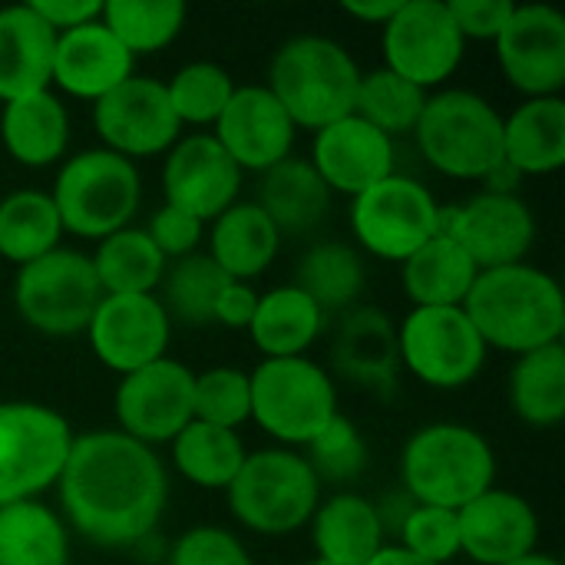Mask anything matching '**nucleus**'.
Instances as JSON below:
<instances>
[{"label":"nucleus","instance_id":"nucleus-47","mask_svg":"<svg viewBox=\"0 0 565 565\" xmlns=\"http://www.w3.org/2000/svg\"><path fill=\"white\" fill-rule=\"evenodd\" d=\"M142 228L166 262H179L185 255H195V252H202V242H205V225L199 218L166 205V202L149 215V222Z\"/></svg>","mask_w":565,"mask_h":565},{"label":"nucleus","instance_id":"nucleus-53","mask_svg":"<svg viewBox=\"0 0 565 565\" xmlns=\"http://www.w3.org/2000/svg\"><path fill=\"white\" fill-rule=\"evenodd\" d=\"M510 565H563L553 553H530V556H523V559H516V563H510Z\"/></svg>","mask_w":565,"mask_h":565},{"label":"nucleus","instance_id":"nucleus-48","mask_svg":"<svg viewBox=\"0 0 565 565\" xmlns=\"http://www.w3.org/2000/svg\"><path fill=\"white\" fill-rule=\"evenodd\" d=\"M450 17L460 30V36L470 40H497L500 30L507 26L510 13H513V0H447Z\"/></svg>","mask_w":565,"mask_h":565},{"label":"nucleus","instance_id":"nucleus-16","mask_svg":"<svg viewBox=\"0 0 565 565\" xmlns=\"http://www.w3.org/2000/svg\"><path fill=\"white\" fill-rule=\"evenodd\" d=\"M444 235H450L480 271L526 262L536 245V215L520 192H477L463 205L444 209Z\"/></svg>","mask_w":565,"mask_h":565},{"label":"nucleus","instance_id":"nucleus-35","mask_svg":"<svg viewBox=\"0 0 565 565\" xmlns=\"http://www.w3.org/2000/svg\"><path fill=\"white\" fill-rule=\"evenodd\" d=\"M0 565H70L63 516L40 500L0 507Z\"/></svg>","mask_w":565,"mask_h":565},{"label":"nucleus","instance_id":"nucleus-12","mask_svg":"<svg viewBox=\"0 0 565 565\" xmlns=\"http://www.w3.org/2000/svg\"><path fill=\"white\" fill-rule=\"evenodd\" d=\"M401 371L434 391H460L487 367V344L463 308H411L397 324Z\"/></svg>","mask_w":565,"mask_h":565},{"label":"nucleus","instance_id":"nucleus-8","mask_svg":"<svg viewBox=\"0 0 565 565\" xmlns=\"http://www.w3.org/2000/svg\"><path fill=\"white\" fill-rule=\"evenodd\" d=\"M252 424L275 447H308L338 414V387L331 371L311 358H262L248 371Z\"/></svg>","mask_w":565,"mask_h":565},{"label":"nucleus","instance_id":"nucleus-19","mask_svg":"<svg viewBox=\"0 0 565 565\" xmlns=\"http://www.w3.org/2000/svg\"><path fill=\"white\" fill-rule=\"evenodd\" d=\"M242 169L215 142L212 132H189L162 156V199L166 205L209 225L238 202Z\"/></svg>","mask_w":565,"mask_h":565},{"label":"nucleus","instance_id":"nucleus-31","mask_svg":"<svg viewBox=\"0 0 565 565\" xmlns=\"http://www.w3.org/2000/svg\"><path fill=\"white\" fill-rule=\"evenodd\" d=\"M324 311L291 281L258 295L248 338L262 358H308L324 334Z\"/></svg>","mask_w":565,"mask_h":565},{"label":"nucleus","instance_id":"nucleus-33","mask_svg":"<svg viewBox=\"0 0 565 565\" xmlns=\"http://www.w3.org/2000/svg\"><path fill=\"white\" fill-rule=\"evenodd\" d=\"M291 285L301 288L324 311V318L344 315L354 305H361L367 285V265L351 242L321 238L298 255Z\"/></svg>","mask_w":565,"mask_h":565},{"label":"nucleus","instance_id":"nucleus-39","mask_svg":"<svg viewBox=\"0 0 565 565\" xmlns=\"http://www.w3.org/2000/svg\"><path fill=\"white\" fill-rule=\"evenodd\" d=\"M103 26L129 50L132 60L162 53L179 40L189 20L182 0H103Z\"/></svg>","mask_w":565,"mask_h":565},{"label":"nucleus","instance_id":"nucleus-6","mask_svg":"<svg viewBox=\"0 0 565 565\" xmlns=\"http://www.w3.org/2000/svg\"><path fill=\"white\" fill-rule=\"evenodd\" d=\"M50 199L63 235L103 242L132 225L142 205V175L136 162L96 146L60 162Z\"/></svg>","mask_w":565,"mask_h":565},{"label":"nucleus","instance_id":"nucleus-43","mask_svg":"<svg viewBox=\"0 0 565 565\" xmlns=\"http://www.w3.org/2000/svg\"><path fill=\"white\" fill-rule=\"evenodd\" d=\"M192 420L242 430L252 424V391L248 371L242 367H205L192 381Z\"/></svg>","mask_w":565,"mask_h":565},{"label":"nucleus","instance_id":"nucleus-25","mask_svg":"<svg viewBox=\"0 0 565 565\" xmlns=\"http://www.w3.org/2000/svg\"><path fill=\"white\" fill-rule=\"evenodd\" d=\"M308 526L315 559L324 565H367L387 546L377 503L354 490H338L321 500Z\"/></svg>","mask_w":565,"mask_h":565},{"label":"nucleus","instance_id":"nucleus-2","mask_svg":"<svg viewBox=\"0 0 565 565\" xmlns=\"http://www.w3.org/2000/svg\"><path fill=\"white\" fill-rule=\"evenodd\" d=\"M467 318L487 351L523 358L530 351L563 344L565 298L559 281L530 262L480 271L467 301Z\"/></svg>","mask_w":565,"mask_h":565},{"label":"nucleus","instance_id":"nucleus-32","mask_svg":"<svg viewBox=\"0 0 565 565\" xmlns=\"http://www.w3.org/2000/svg\"><path fill=\"white\" fill-rule=\"evenodd\" d=\"M480 268L444 232L401 262V288L414 308H463Z\"/></svg>","mask_w":565,"mask_h":565},{"label":"nucleus","instance_id":"nucleus-52","mask_svg":"<svg viewBox=\"0 0 565 565\" xmlns=\"http://www.w3.org/2000/svg\"><path fill=\"white\" fill-rule=\"evenodd\" d=\"M367 565H434V563H424V559H417V556H411L407 550H401L397 543H387L374 559Z\"/></svg>","mask_w":565,"mask_h":565},{"label":"nucleus","instance_id":"nucleus-29","mask_svg":"<svg viewBox=\"0 0 565 565\" xmlns=\"http://www.w3.org/2000/svg\"><path fill=\"white\" fill-rule=\"evenodd\" d=\"M56 33L30 3L0 7V106L50 89Z\"/></svg>","mask_w":565,"mask_h":565},{"label":"nucleus","instance_id":"nucleus-22","mask_svg":"<svg viewBox=\"0 0 565 565\" xmlns=\"http://www.w3.org/2000/svg\"><path fill=\"white\" fill-rule=\"evenodd\" d=\"M460 556L473 565H510L540 550V516L513 490L490 487L457 510Z\"/></svg>","mask_w":565,"mask_h":565},{"label":"nucleus","instance_id":"nucleus-49","mask_svg":"<svg viewBox=\"0 0 565 565\" xmlns=\"http://www.w3.org/2000/svg\"><path fill=\"white\" fill-rule=\"evenodd\" d=\"M26 3L56 36L99 20L103 13V0H26Z\"/></svg>","mask_w":565,"mask_h":565},{"label":"nucleus","instance_id":"nucleus-30","mask_svg":"<svg viewBox=\"0 0 565 565\" xmlns=\"http://www.w3.org/2000/svg\"><path fill=\"white\" fill-rule=\"evenodd\" d=\"M503 166L520 179L553 175L565 166V99H523L503 116Z\"/></svg>","mask_w":565,"mask_h":565},{"label":"nucleus","instance_id":"nucleus-28","mask_svg":"<svg viewBox=\"0 0 565 565\" xmlns=\"http://www.w3.org/2000/svg\"><path fill=\"white\" fill-rule=\"evenodd\" d=\"M278 248H281L278 228L255 202L245 199H238L205 225V255L218 265V271L228 281L252 285L258 275H265L275 265Z\"/></svg>","mask_w":565,"mask_h":565},{"label":"nucleus","instance_id":"nucleus-14","mask_svg":"<svg viewBox=\"0 0 565 565\" xmlns=\"http://www.w3.org/2000/svg\"><path fill=\"white\" fill-rule=\"evenodd\" d=\"M192 381L195 371L169 354L122 374L113 394L116 430L152 450L169 447L192 424Z\"/></svg>","mask_w":565,"mask_h":565},{"label":"nucleus","instance_id":"nucleus-36","mask_svg":"<svg viewBox=\"0 0 565 565\" xmlns=\"http://www.w3.org/2000/svg\"><path fill=\"white\" fill-rule=\"evenodd\" d=\"M89 262L103 295H156L169 265L139 225H126L96 242Z\"/></svg>","mask_w":565,"mask_h":565},{"label":"nucleus","instance_id":"nucleus-15","mask_svg":"<svg viewBox=\"0 0 565 565\" xmlns=\"http://www.w3.org/2000/svg\"><path fill=\"white\" fill-rule=\"evenodd\" d=\"M93 129L103 149L129 162L166 156L182 139V126L169 106L166 83L142 73H132L126 83L93 103Z\"/></svg>","mask_w":565,"mask_h":565},{"label":"nucleus","instance_id":"nucleus-54","mask_svg":"<svg viewBox=\"0 0 565 565\" xmlns=\"http://www.w3.org/2000/svg\"><path fill=\"white\" fill-rule=\"evenodd\" d=\"M301 565H324V563H318V559H308V563H301Z\"/></svg>","mask_w":565,"mask_h":565},{"label":"nucleus","instance_id":"nucleus-4","mask_svg":"<svg viewBox=\"0 0 565 565\" xmlns=\"http://www.w3.org/2000/svg\"><path fill=\"white\" fill-rule=\"evenodd\" d=\"M401 483L407 500L457 513L497 487L493 444L470 424H424L401 447Z\"/></svg>","mask_w":565,"mask_h":565},{"label":"nucleus","instance_id":"nucleus-17","mask_svg":"<svg viewBox=\"0 0 565 565\" xmlns=\"http://www.w3.org/2000/svg\"><path fill=\"white\" fill-rule=\"evenodd\" d=\"M503 79L523 96H563L565 17L550 3H516L493 40Z\"/></svg>","mask_w":565,"mask_h":565},{"label":"nucleus","instance_id":"nucleus-18","mask_svg":"<svg viewBox=\"0 0 565 565\" xmlns=\"http://www.w3.org/2000/svg\"><path fill=\"white\" fill-rule=\"evenodd\" d=\"M86 338L93 358L122 377L166 358L172 321L156 295H103Z\"/></svg>","mask_w":565,"mask_h":565},{"label":"nucleus","instance_id":"nucleus-23","mask_svg":"<svg viewBox=\"0 0 565 565\" xmlns=\"http://www.w3.org/2000/svg\"><path fill=\"white\" fill-rule=\"evenodd\" d=\"M132 73H136V60L103 26V20L83 23L56 36L53 73H50V89L56 96L63 93L70 99L99 103Z\"/></svg>","mask_w":565,"mask_h":565},{"label":"nucleus","instance_id":"nucleus-46","mask_svg":"<svg viewBox=\"0 0 565 565\" xmlns=\"http://www.w3.org/2000/svg\"><path fill=\"white\" fill-rule=\"evenodd\" d=\"M166 565H255L245 543L232 533V530H222V526H212V523H202V526H192L185 530L172 550H169V559Z\"/></svg>","mask_w":565,"mask_h":565},{"label":"nucleus","instance_id":"nucleus-11","mask_svg":"<svg viewBox=\"0 0 565 565\" xmlns=\"http://www.w3.org/2000/svg\"><path fill=\"white\" fill-rule=\"evenodd\" d=\"M348 218L354 248L361 255L367 252L381 262L401 265L440 232L444 205L424 182L394 172L367 192L354 195Z\"/></svg>","mask_w":565,"mask_h":565},{"label":"nucleus","instance_id":"nucleus-13","mask_svg":"<svg viewBox=\"0 0 565 565\" xmlns=\"http://www.w3.org/2000/svg\"><path fill=\"white\" fill-rule=\"evenodd\" d=\"M384 66L407 83L437 93L454 79L467 56L447 0H401L394 17L381 26Z\"/></svg>","mask_w":565,"mask_h":565},{"label":"nucleus","instance_id":"nucleus-24","mask_svg":"<svg viewBox=\"0 0 565 565\" xmlns=\"http://www.w3.org/2000/svg\"><path fill=\"white\" fill-rule=\"evenodd\" d=\"M331 367L344 381L377 397H391L401 377L397 324L391 321V315L374 305H354L351 311L338 315Z\"/></svg>","mask_w":565,"mask_h":565},{"label":"nucleus","instance_id":"nucleus-1","mask_svg":"<svg viewBox=\"0 0 565 565\" xmlns=\"http://www.w3.org/2000/svg\"><path fill=\"white\" fill-rule=\"evenodd\" d=\"M60 516L70 533L103 550L149 540L169 503V470L159 450L113 430L76 434L56 480Z\"/></svg>","mask_w":565,"mask_h":565},{"label":"nucleus","instance_id":"nucleus-26","mask_svg":"<svg viewBox=\"0 0 565 565\" xmlns=\"http://www.w3.org/2000/svg\"><path fill=\"white\" fill-rule=\"evenodd\" d=\"M0 146L23 169H46L66 159L70 109L53 89L0 106Z\"/></svg>","mask_w":565,"mask_h":565},{"label":"nucleus","instance_id":"nucleus-37","mask_svg":"<svg viewBox=\"0 0 565 565\" xmlns=\"http://www.w3.org/2000/svg\"><path fill=\"white\" fill-rule=\"evenodd\" d=\"M245 457L248 450L238 430H222L199 420L182 427V434L169 444L172 470L199 490H228Z\"/></svg>","mask_w":565,"mask_h":565},{"label":"nucleus","instance_id":"nucleus-3","mask_svg":"<svg viewBox=\"0 0 565 565\" xmlns=\"http://www.w3.org/2000/svg\"><path fill=\"white\" fill-rule=\"evenodd\" d=\"M361 73L358 60L334 36L298 33L271 53L265 86L298 129L318 132L354 113Z\"/></svg>","mask_w":565,"mask_h":565},{"label":"nucleus","instance_id":"nucleus-34","mask_svg":"<svg viewBox=\"0 0 565 565\" xmlns=\"http://www.w3.org/2000/svg\"><path fill=\"white\" fill-rule=\"evenodd\" d=\"M507 401L520 424L556 430L565 420V344L516 358L507 381Z\"/></svg>","mask_w":565,"mask_h":565},{"label":"nucleus","instance_id":"nucleus-10","mask_svg":"<svg viewBox=\"0 0 565 565\" xmlns=\"http://www.w3.org/2000/svg\"><path fill=\"white\" fill-rule=\"evenodd\" d=\"M70 420L36 401H0V507L56 487L73 447Z\"/></svg>","mask_w":565,"mask_h":565},{"label":"nucleus","instance_id":"nucleus-44","mask_svg":"<svg viewBox=\"0 0 565 565\" xmlns=\"http://www.w3.org/2000/svg\"><path fill=\"white\" fill-rule=\"evenodd\" d=\"M305 460L315 470V477L321 480V487H348L354 480L364 477L367 470V440L358 430V424L344 414H338L308 447H305Z\"/></svg>","mask_w":565,"mask_h":565},{"label":"nucleus","instance_id":"nucleus-42","mask_svg":"<svg viewBox=\"0 0 565 565\" xmlns=\"http://www.w3.org/2000/svg\"><path fill=\"white\" fill-rule=\"evenodd\" d=\"M166 83V96L169 106L179 119V126H195V129H212L222 116V109L228 106L232 93L238 89V83L232 79V73L215 63V60H192L185 66H179Z\"/></svg>","mask_w":565,"mask_h":565},{"label":"nucleus","instance_id":"nucleus-45","mask_svg":"<svg viewBox=\"0 0 565 565\" xmlns=\"http://www.w3.org/2000/svg\"><path fill=\"white\" fill-rule=\"evenodd\" d=\"M397 546L411 556L434 565H450L460 556V530L457 513L440 507L414 503L397 526Z\"/></svg>","mask_w":565,"mask_h":565},{"label":"nucleus","instance_id":"nucleus-7","mask_svg":"<svg viewBox=\"0 0 565 565\" xmlns=\"http://www.w3.org/2000/svg\"><path fill=\"white\" fill-rule=\"evenodd\" d=\"M321 480L308 467L301 450L262 447L248 450L242 470L228 483V513L255 536H291L315 516Z\"/></svg>","mask_w":565,"mask_h":565},{"label":"nucleus","instance_id":"nucleus-50","mask_svg":"<svg viewBox=\"0 0 565 565\" xmlns=\"http://www.w3.org/2000/svg\"><path fill=\"white\" fill-rule=\"evenodd\" d=\"M255 305H258V291L245 281H228L215 301V315H212V324H222L228 331H248L252 324V315H255Z\"/></svg>","mask_w":565,"mask_h":565},{"label":"nucleus","instance_id":"nucleus-40","mask_svg":"<svg viewBox=\"0 0 565 565\" xmlns=\"http://www.w3.org/2000/svg\"><path fill=\"white\" fill-rule=\"evenodd\" d=\"M225 285H228V278L218 271V265L205 252H195V255H185V258L166 265L156 298L166 308L172 324L205 328V324H212L215 301Z\"/></svg>","mask_w":565,"mask_h":565},{"label":"nucleus","instance_id":"nucleus-41","mask_svg":"<svg viewBox=\"0 0 565 565\" xmlns=\"http://www.w3.org/2000/svg\"><path fill=\"white\" fill-rule=\"evenodd\" d=\"M427 96H430L427 89L407 83L387 66H377V70L361 73L354 116H361L364 122H371L374 129H381L384 136L397 142L401 136H414L420 113L427 106Z\"/></svg>","mask_w":565,"mask_h":565},{"label":"nucleus","instance_id":"nucleus-27","mask_svg":"<svg viewBox=\"0 0 565 565\" xmlns=\"http://www.w3.org/2000/svg\"><path fill=\"white\" fill-rule=\"evenodd\" d=\"M252 202L268 215L281 238H305L328 222L334 195L308 159L288 156L285 162L258 175V195Z\"/></svg>","mask_w":565,"mask_h":565},{"label":"nucleus","instance_id":"nucleus-38","mask_svg":"<svg viewBox=\"0 0 565 565\" xmlns=\"http://www.w3.org/2000/svg\"><path fill=\"white\" fill-rule=\"evenodd\" d=\"M63 245V225L50 192L13 189L0 199V262L30 265Z\"/></svg>","mask_w":565,"mask_h":565},{"label":"nucleus","instance_id":"nucleus-20","mask_svg":"<svg viewBox=\"0 0 565 565\" xmlns=\"http://www.w3.org/2000/svg\"><path fill=\"white\" fill-rule=\"evenodd\" d=\"M209 132L242 169V175H262L271 166L285 162L288 156H295L298 139V126L291 122L285 106L268 93L265 83L238 86Z\"/></svg>","mask_w":565,"mask_h":565},{"label":"nucleus","instance_id":"nucleus-51","mask_svg":"<svg viewBox=\"0 0 565 565\" xmlns=\"http://www.w3.org/2000/svg\"><path fill=\"white\" fill-rule=\"evenodd\" d=\"M397 7H401V0H344V3H341V10H344L351 20H358V23H364V26H377V30L394 17Z\"/></svg>","mask_w":565,"mask_h":565},{"label":"nucleus","instance_id":"nucleus-21","mask_svg":"<svg viewBox=\"0 0 565 565\" xmlns=\"http://www.w3.org/2000/svg\"><path fill=\"white\" fill-rule=\"evenodd\" d=\"M308 162L331 195L354 199L397 172V142L351 113L311 132Z\"/></svg>","mask_w":565,"mask_h":565},{"label":"nucleus","instance_id":"nucleus-9","mask_svg":"<svg viewBox=\"0 0 565 565\" xmlns=\"http://www.w3.org/2000/svg\"><path fill=\"white\" fill-rule=\"evenodd\" d=\"M99 301L103 288L86 252L60 245L43 258L17 268L13 308L20 321L43 338L86 334Z\"/></svg>","mask_w":565,"mask_h":565},{"label":"nucleus","instance_id":"nucleus-5","mask_svg":"<svg viewBox=\"0 0 565 565\" xmlns=\"http://www.w3.org/2000/svg\"><path fill=\"white\" fill-rule=\"evenodd\" d=\"M414 142L427 166L457 182H487L503 166V113L473 89L427 96Z\"/></svg>","mask_w":565,"mask_h":565}]
</instances>
